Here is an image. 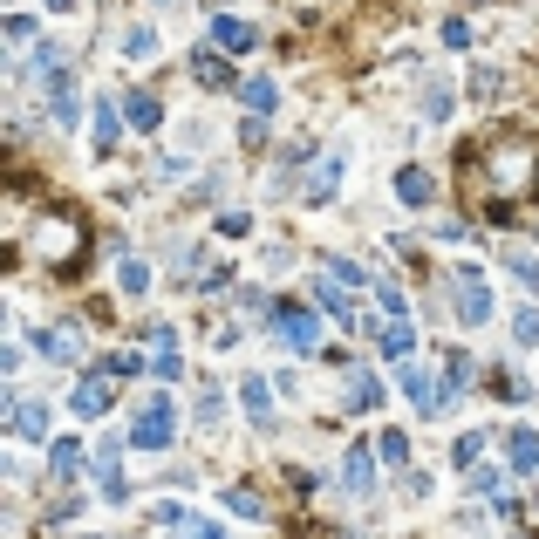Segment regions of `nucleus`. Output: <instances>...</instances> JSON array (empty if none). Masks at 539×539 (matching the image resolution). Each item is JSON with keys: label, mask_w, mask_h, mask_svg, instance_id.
Segmentation results:
<instances>
[{"label": "nucleus", "mask_w": 539, "mask_h": 539, "mask_svg": "<svg viewBox=\"0 0 539 539\" xmlns=\"http://www.w3.org/2000/svg\"><path fill=\"white\" fill-rule=\"evenodd\" d=\"M485 171H492V198H526L539 185V144L505 130V137L485 144Z\"/></svg>", "instance_id": "f257e3e1"}, {"label": "nucleus", "mask_w": 539, "mask_h": 539, "mask_svg": "<svg viewBox=\"0 0 539 539\" xmlns=\"http://www.w3.org/2000/svg\"><path fill=\"white\" fill-rule=\"evenodd\" d=\"M28 260L55 273H82V219L76 212H41L35 232H28Z\"/></svg>", "instance_id": "f03ea898"}, {"label": "nucleus", "mask_w": 539, "mask_h": 539, "mask_svg": "<svg viewBox=\"0 0 539 539\" xmlns=\"http://www.w3.org/2000/svg\"><path fill=\"white\" fill-rule=\"evenodd\" d=\"M171 437H178V403L157 389V396L137 403V417H130V444L137 451H171Z\"/></svg>", "instance_id": "7ed1b4c3"}, {"label": "nucleus", "mask_w": 539, "mask_h": 539, "mask_svg": "<svg viewBox=\"0 0 539 539\" xmlns=\"http://www.w3.org/2000/svg\"><path fill=\"white\" fill-rule=\"evenodd\" d=\"M451 294H458L464 328H492V280H485V267H451Z\"/></svg>", "instance_id": "20e7f679"}, {"label": "nucleus", "mask_w": 539, "mask_h": 539, "mask_svg": "<svg viewBox=\"0 0 539 539\" xmlns=\"http://www.w3.org/2000/svg\"><path fill=\"white\" fill-rule=\"evenodd\" d=\"M273 335L294 348V355H308V348H321V314L308 301H273Z\"/></svg>", "instance_id": "39448f33"}, {"label": "nucleus", "mask_w": 539, "mask_h": 539, "mask_svg": "<svg viewBox=\"0 0 539 539\" xmlns=\"http://www.w3.org/2000/svg\"><path fill=\"white\" fill-rule=\"evenodd\" d=\"M396 383H403V396H410V403H417L424 417H437V410H444V403L458 396L451 383H437V369H424V362H403V369H396Z\"/></svg>", "instance_id": "423d86ee"}, {"label": "nucleus", "mask_w": 539, "mask_h": 539, "mask_svg": "<svg viewBox=\"0 0 539 539\" xmlns=\"http://www.w3.org/2000/svg\"><path fill=\"white\" fill-rule=\"evenodd\" d=\"M96 492H103L110 505L130 499V478H123V437H103V444H96Z\"/></svg>", "instance_id": "0eeeda50"}, {"label": "nucleus", "mask_w": 539, "mask_h": 539, "mask_svg": "<svg viewBox=\"0 0 539 539\" xmlns=\"http://www.w3.org/2000/svg\"><path fill=\"white\" fill-rule=\"evenodd\" d=\"M110 403H116V376H110V362H103V369H89V376L76 383L69 410H76V417H103Z\"/></svg>", "instance_id": "6e6552de"}, {"label": "nucleus", "mask_w": 539, "mask_h": 539, "mask_svg": "<svg viewBox=\"0 0 539 539\" xmlns=\"http://www.w3.org/2000/svg\"><path fill=\"white\" fill-rule=\"evenodd\" d=\"M376 444H348V458H342V492L348 499H369L376 492Z\"/></svg>", "instance_id": "1a4fd4ad"}, {"label": "nucleus", "mask_w": 539, "mask_h": 539, "mask_svg": "<svg viewBox=\"0 0 539 539\" xmlns=\"http://www.w3.org/2000/svg\"><path fill=\"white\" fill-rule=\"evenodd\" d=\"M212 48L246 55V48H260V28H253V21H239V14H212Z\"/></svg>", "instance_id": "9d476101"}, {"label": "nucleus", "mask_w": 539, "mask_h": 539, "mask_svg": "<svg viewBox=\"0 0 539 539\" xmlns=\"http://www.w3.org/2000/svg\"><path fill=\"white\" fill-rule=\"evenodd\" d=\"M505 464L526 471V478H539V430H526V424L505 430Z\"/></svg>", "instance_id": "9b49d317"}, {"label": "nucleus", "mask_w": 539, "mask_h": 539, "mask_svg": "<svg viewBox=\"0 0 539 539\" xmlns=\"http://www.w3.org/2000/svg\"><path fill=\"white\" fill-rule=\"evenodd\" d=\"M7 424H14V437H28V444H41V437H48V403H35V396H14Z\"/></svg>", "instance_id": "f8f14e48"}, {"label": "nucleus", "mask_w": 539, "mask_h": 539, "mask_svg": "<svg viewBox=\"0 0 539 539\" xmlns=\"http://www.w3.org/2000/svg\"><path fill=\"white\" fill-rule=\"evenodd\" d=\"M314 301L328 308V321H348V328H362V321H355V301H348V287H342V280L314 273Z\"/></svg>", "instance_id": "ddd939ff"}, {"label": "nucleus", "mask_w": 539, "mask_h": 539, "mask_svg": "<svg viewBox=\"0 0 539 539\" xmlns=\"http://www.w3.org/2000/svg\"><path fill=\"white\" fill-rule=\"evenodd\" d=\"M239 403H246L253 430H273V389H267V376H246V383H239Z\"/></svg>", "instance_id": "4468645a"}, {"label": "nucleus", "mask_w": 539, "mask_h": 539, "mask_svg": "<svg viewBox=\"0 0 539 539\" xmlns=\"http://www.w3.org/2000/svg\"><path fill=\"white\" fill-rule=\"evenodd\" d=\"M123 123H130V130H157V123H164V103H157L151 89H130V96H123Z\"/></svg>", "instance_id": "2eb2a0df"}, {"label": "nucleus", "mask_w": 539, "mask_h": 539, "mask_svg": "<svg viewBox=\"0 0 539 539\" xmlns=\"http://www.w3.org/2000/svg\"><path fill=\"white\" fill-rule=\"evenodd\" d=\"M396 198H403V205H430V198H437V178H430L424 164H403V171H396Z\"/></svg>", "instance_id": "dca6fc26"}, {"label": "nucleus", "mask_w": 539, "mask_h": 539, "mask_svg": "<svg viewBox=\"0 0 539 539\" xmlns=\"http://www.w3.org/2000/svg\"><path fill=\"white\" fill-rule=\"evenodd\" d=\"M192 76L205 89H232V69H226V48H198L192 55Z\"/></svg>", "instance_id": "f3484780"}, {"label": "nucleus", "mask_w": 539, "mask_h": 539, "mask_svg": "<svg viewBox=\"0 0 539 539\" xmlns=\"http://www.w3.org/2000/svg\"><path fill=\"white\" fill-rule=\"evenodd\" d=\"M219 505H226L232 519H267V499L253 485H219Z\"/></svg>", "instance_id": "a211bd4d"}, {"label": "nucleus", "mask_w": 539, "mask_h": 539, "mask_svg": "<svg viewBox=\"0 0 539 539\" xmlns=\"http://www.w3.org/2000/svg\"><path fill=\"white\" fill-rule=\"evenodd\" d=\"M48 471H55V485H76V471H82L76 437H55V444H48Z\"/></svg>", "instance_id": "6ab92c4d"}, {"label": "nucleus", "mask_w": 539, "mask_h": 539, "mask_svg": "<svg viewBox=\"0 0 539 539\" xmlns=\"http://www.w3.org/2000/svg\"><path fill=\"white\" fill-rule=\"evenodd\" d=\"M376 348H383L389 362H410V348H417V335H410V321H376Z\"/></svg>", "instance_id": "aec40b11"}, {"label": "nucleus", "mask_w": 539, "mask_h": 539, "mask_svg": "<svg viewBox=\"0 0 539 539\" xmlns=\"http://www.w3.org/2000/svg\"><path fill=\"white\" fill-rule=\"evenodd\" d=\"M35 348L48 355V362H76V355H82L76 328H41V335H35Z\"/></svg>", "instance_id": "412c9836"}, {"label": "nucleus", "mask_w": 539, "mask_h": 539, "mask_svg": "<svg viewBox=\"0 0 539 539\" xmlns=\"http://www.w3.org/2000/svg\"><path fill=\"white\" fill-rule=\"evenodd\" d=\"M376 403H383V383H376V376H355V383L342 389V410H376Z\"/></svg>", "instance_id": "4be33fe9"}, {"label": "nucleus", "mask_w": 539, "mask_h": 539, "mask_svg": "<svg viewBox=\"0 0 539 539\" xmlns=\"http://www.w3.org/2000/svg\"><path fill=\"white\" fill-rule=\"evenodd\" d=\"M239 96H246V110H253V116H273V110H280V89H273L267 76H253Z\"/></svg>", "instance_id": "5701e85b"}, {"label": "nucleus", "mask_w": 539, "mask_h": 539, "mask_svg": "<svg viewBox=\"0 0 539 539\" xmlns=\"http://www.w3.org/2000/svg\"><path fill=\"white\" fill-rule=\"evenodd\" d=\"M116 137H123V110H110V103H96V151L110 157Z\"/></svg>", "instance_id": "b1692460"}, {"label": "nucleus", "mask_w": 539, "mask_h": 539, "mask_svg": "<svg viewBox=\"0 0 539 539\" xmlns=\"http://www.w3.org/2000/svg\"><path fill=\"white\" fill-rule=\"evenodd\" d=\"M335 185H342V164H335V157H321V164H314V178H308V198H328Z\"/></svg>", "instance_id": "393cba45"}, {"label": "nucleus", "mask_w": 539, "mask_h": 539, "mask_svg": "<svg viewBox=\"0 0 539 539\" xmlns=\"http://www.w3.org/2000/svg\"><path fill=\"white\" fill-rule=\"evenodd\" d=\"M451 110H458V96H451L444 82H430V89H424V116H430V123H444Z\"/></svg>", "instance_id": "a878e982"}, {"label": "nucleus", "mask_w": 539, "mask_h": 539, "mask_svg": "<svg viewBox=\"0 0 539 539\" xmlns=\"http://www.w3.org/2000/svg\"><path fill=\"white\" fill-rule=\"evenodd\" d=\"M376 458L383 464H410V437H403V430H383V437H376Z\"/></svg>", "instance_id": "bb28decb"}, {"label": "nucleus", "mask_w": 539, "mask_h": 539, "mask_svg": "<svg viewBox=\"0 0 539 539\" xmlns=\"http://www.w3.org/2000/svg\"><path fill=\"white\" fill-rule=\"evenodd\" d=\"M219 424H226V396L205 389V396H198V430H219Z\"/></svg>", "instance_id": "cd10ccee"}, {"label": "nucleus", "mask_w": 539, "mask_h": 539, "mask_svg": "<svg viewBox=\"0 0 539 539\" xmlns=\"http://www.w3.org/2000/svg\"><path fill=\"white\" fill-rule=\"evenodd\" d=\"M116 287H123V294H151V267H144V260H123Z\"/></svg>", "instance_id": "c85d7f7f"}, {"label": "nucleus", "mask_w": 539, "mask_h": 539, "mask_svg": "<svg viewBox=\"0 0 539 539\" xmlns=\"http://www.w3.org/2000/svg\"><path fill=\"white\" fill-rule=\"evenodd\" d=\"M471 492L499 505V492H505V471H492V464H478V471H471Z\"/></svg>", "instance_id": "c756f323"}, {"label": "nucleus", "mask_w": 539, "mask_h": 539, "mask_svg": "<svg viewBox=\"0 0 539 539\" xmlns=\"http://www.w3.org/2000/svg\"><path fill=\"white\" fill-rule=\"evenodd\" d=\"M123 55H130V62H151V55H157V35H151V28H130V35H123Z\"/></svg>", "instance_id": "7c9ffc66"}, {"label": "nucleus", "mask_w": 539, "mask_h": 539, "mask_svg": "<svg viewBox=\"0 0 539 539\" xmlns=\"http://www.w3.org/2000/svg\"><path fill=\"white\" fill-rule=\"evenodd\" d=\"M321 273H328V280H342L348 294H355V287H369V273L355 267V260H328V267H321Z\"/></svg>", "instance_id": "2f4dec72"}, {"label": "nucleus", "mask_w": 539, "mask_h": 539, "mask_svg": "<svg viewBox=\"0 0 539 539\" xmlns=\"http://www.w3.org/2000/svg\"><path fill=\"white\" fill-rule=\"evenodd\" d=\"M451 458H458V464H478V458H485V430H464L458 444H451Z\"/></svg>", "instance_id": "473e14b6"}, {"label": "nucleus", "mask_w": 539, "mask_h": 539, "mask_svg": "<svg viewBox=\"0 0 539 539\" xmlns=\"http://www.w3.org/2000/svg\"><path fill=\"white\" fill-rule=\"evenodd\" d=\"M512 335H519L526 348H539V308H519V314H512Z\"/></svg>", "instance_id": "72a5a7b5"}, {"label": "nucleus", "mask_w": 539, "mask_h": 539, "mask_svg": "<svg viewBox=\"0 0 539 539\" xmlns=\"http://www.w3.org/2000/svg\"><path fill=\"white\" fill-rule=\"evenodd\" d=\"M492 376H499V383H492V389H499L505 403H526V396H533V383H519V376H505V369H492Z\"/></svg>", "instance_id": "f704fd0d"}, {"label": "nucleus", "mask_w": 539, "mask_h": 539, "mask_svg": "<svg viewBox=\"0 0 539 539\" xmlns=\"http://www.w3.org/2000/svg\"><path fill=\"white\" fill-rule=\"evenodd\" d=\"M185 539H232L219 519H185Z\"/></svg>", "instance_id": "c9c22d12"}, {"label": "nucleus", "mask_w": 539, "mask_h": 539, "mask_svg": "<svg viewBox=\"0 0 539 539\" xmlns=\"http://www.w3.org/2000/svg\"><path fill=\"white\" fill-rule=\"evenodd\" d=\"M512 273H519L526 287H539V253H512Z\"/></svg>", "instance_id": "e433bc0d"}, {"label": "nucleus", "mask_w": 539, "mask_h": 539, "mask_svg": "<svg viewBox=\"0 0 539 539\" xmlns=\"http://www.w3.org/2000/svg\"><path fill=\"white\" fill-rule=\"evenodd\" d=\"M151 376H164V383L178 376V348H157V355H151Z\"/></svg>", "instance_id": "4c0bfd02"}, {"label": "nucleus", "mask_w": 539, "mask_h": 539, "mask_svg": "<svg viewBox=\"0 0 539 539\" xmlns=\"http://www.w3.org/2000/svg\"><path fill=\"white\" fill-rule=\"evenodd\" d=\"M7 41H14V48H28V41H35V21H28V14H14V21H7Z\"/></svg>", "instance_id": "58836bf2"}, {"label": "nucleus", "mask_w": 539, "mask_h": 539, "mask_svg": "<svg viewBox=\"0 0 539 539\" xmlns=\"http://www.w3.org/2000/svg\"><path fill=\"white\" fill-rule=\"evenodd\" d=\"M376 301H383L389 314H403V287H396V280H376Z\"/></svg>", "instance_id": "ea45409f"}, {"label": "nucleus", "mask_w": 539, "mask_h": 539, "mask_svg": "<svg viewBox=\"0 0 539 539\" xmlns=\"http://www.w3.org/2000/svg\"><path fill=\"white\" fill-rule=\"evenodd\" d=\"M437 35H444V48H464V41H471V28H464L458 14H451V21H444V28H437Z\"/></svg>", "instance_id": "a19ab883"}, {"label": "nucleus", "mask_w": 539, "mask_h": 539, "mask_svg": "<svg viewBox=\"0 0 539 539\" xmlns=\"http://www.w3.org/2000/svg\"><path fill=\"white\" fill-rule=\"evenodd\" d=\"M48 7H55V14H69V7H76V0H48Z\"/></svg>", "instance_id": "79ce46f5"}]
</instances>
